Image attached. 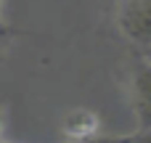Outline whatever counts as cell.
Listing matches in <instances>:
<instances>
[{
    "label": "cell",
    "instance_id": "6da1fadb",
    "mask_svg": "<svg viewBox=\"0 0 151 143\" xmlns=\"http://www.w3.org/2000/svg\"><path fill=\"white\" fill-rule=\"evenodd\" d=\"M127 93H130V106H133L138 130H151V58L149 56L133 58L130 72H127Z\"/></svg>",
    "mask_w": 151,
    "mask_h": 143
},
{
    "label": "cell",
    "instance_id": "7a4b0ae2",
    "mask_svg": "<svg viewBox=\"0 0 151 143\" xmlns=\"http://www.w3.org/2000/svg\"><path fill=\"white\" fill-rule=\"evenodd\" d=\"M117 27L127 42L141 50H151V0H122Z\"/></svg>",
    "mask_w": 151,
    "mask_h": 143
},
{
    "label": "cell",
    "instance_id": "3957f363",
    "mask_svg": "<svg viewBox=\"0 0 151 143\" xmlns=\"http://www.w3.org/2000/svg\"><path fill=\"white\" fill-rule=\"evenodd\" d=\"M64 130L69 133V138H88L98 133V117L93 111H72L64 122Z\"/></svg>",
    "mask_w": 151,
    "mask_h": 143
},
{
    "label": "cell",
    "instance_id": "277c9868",
    "mask_svg": "<svg viewBox=\"0 0 151 143\" xmlns=\"http://www.w3.org/2000/svg\"><path fill=\"white\" fill-rule=\"evenodd\" d=\"M133 135H88V138H69V143H130Z\"/></svg>",
    "mask_w": 151,
    "mask_h": 143
},
{
    "label": "cell",
    "instance_id": "5b68a950",
    "mask_svg": "<svg viewBox=\"0 0 151 143\" xmlns=\"http://www.w3.org/2000/svg\"><path fill=\"white\" fill-rule=\"evenodd\" d=\"M143 56H149V58H151V50H143Z\"/></svg>",
    "mask_w": 151,
    "mask_h": 143
},
{
    "label": "cell",
    "instance_id": "8992f818",
    "mask_svg": "<svg viewBox=\"0 0 151 143\" xmlns=\"http://www.w3.org/2000/svg\"><path fill=\"white\" fill-rule=\"evenodd\" d=\"M3 143H11V141H8V138H5V141H3Z\"/></svg>",
    "mask_w": 151,
    "mask_h": 143
}]
</instances>
